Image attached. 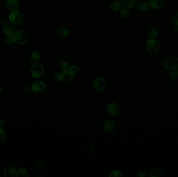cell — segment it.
Segmentation results:
<instances>
[{"label": "cell", "instance_id": "obj_1", "mask_svg": "<svg viewBox=\"0 0 178 177\" xmlns=\"http://www.w3.org/2000/svg\"><path fill=\"white\" fill-rule=\"evenodd\" d=\"M14 43L19 45H25L27 43L29 36L26 31L22 30H17L13 34Z\"/></svg>", "mask_w": 178, "mask_h": 177}, {"label": "cell", "instance_id": "obj_2", "mask_svg": "<svg viewBox=\"0 0 178 177\" xmlns=\"http://www.w3.org/2000/svg\"><path fill=\"white\" fill-rule=\"evenodd\" d=\"M145 47L147 51L152 55L158 53L160 48L159 42L155 39L148 40L146 42Z\"/></svg>", "mask_w": 178, "mask_h": 177}, {"label": "cell", "instance_id": "obj_3", "mask_svg": "<svg viewBox=\"0 0 178 177\" xmlns=\"http://www.w3.org/2000/svg\"><path fill=\"white\" fill-rule=\"evenodd\" d=\"M164 65L166 69L170 71H178V58L175 57H169L165 59Z\"/></svg>", "mask_w": 178, "mask_h": 177}, {"label": "cell", "instance_id": "obj_4", "mask_svg": "<svg viewBox=\"0 0 178 177\" xmlns=\"http://www.w3.org/2000/svg\"><path fill=\"white\" fill-rule=\"evenodd\" d=\"M93 86L95 89L98 92L104 91L107 86L106 79L102 77H96L93 81Z\"/></svg>", "mask_w": 178, "mask_h": 177}, {"label": "cell", "instance_id": "obj_5", "mask_svg": "<svg viewBox=\"0 0 178 177\" xmlns=\"http://www.w3.org/2000/svg\"><path fill=\"white\" fill-rule=\"evenodd\" d=\"M9 20L14 25H19L22 23L23 20V17L22 12L18 11H13L8 16Z\"/></svg>", "mask_w": 178, "mask_h": 177}, {"label": "cell", "instance_id": "obj_6", "mask_svg": "<svg viewBox=\"0 0 178 177\" xmlns=\"http://www.w3.org/2000/svg\"><path fill=\"white\" fill-rule=\"evenodd\" d=\"M1 28L2 31L6 35L13 34L15 32V28L13 23L9 20H5L2 23Z\"/></svg>", "mask_w": 178, "mask_h": 177}, {"label": "cell", "instance_id": "obj_7", "mask_svg": "<svg viewBox=\"0 0 178 177\" xmlns=\"http://www.w3.org/2000/svg\"><path fill=\"white\" fill-rule=\"evenodd\" d=\"M31 73L34 78H40L43 75L44 68L41 65L39 64H35L31 67Z\"/></svg>", "mask_w": 178, "mask_h": 177}, {"label": "cell", "instance_id": "obj_8", "mask_svg": "<svg viewBox=\"0 0 178 177\" xmlns=\"http://www.w3.org/2000/svg\"><path fill=\"white\" fill-rule=\"evenodd\" d=\"M106 110L109 114L114 117L118 116L120 112L119 106L115 103H109L106 107Z\"/></svg>", "mask_w": 178, "mask_h": 177}, {"label": "cell", "instance_id": "obj_9", "mask_svg": "<svg viewBox=\"0 0 178 177\" xmlns=\"http://www.w3.org/2000/svg\"><path fill=\"white\" fill-rule=\"evenodd\" d=\"M31 88L33 92L39 93L43 92L45 90L46 85L45 83L42 81H36L32 84Z\"/></svg>", "mask_w": 178, "mask_h": 177}, {"label": "cell", "instance_id": "obj_10", "mask_svg": "<svg viewBox=\"0 0 178 177\" xmlns=\"http://www.w3.org/2000/svg\"><path fill=\"white\" fill-rule=\"evenodd\" d=\"M115 128V124L114 122L112 120H107L104 122L103 125V129L104 132L109 133L113 132Z\"/></svg>", "mask_w": 178, "mask_h": 177}, {"label": "cell", "instance_id": "obj_11", "mask_svg": "<svg viewBox=\"0 0 178 177\" xmlns=\"http://www.w3.org/2000/svg\"><path fill=\"white\" fill-rule=\"evenodd\" d=\"M6 7L9 11H17L19 7V2L18 0H7L6 2Z\"/></svg>", "mask_w": 178, "mask_h": 177}, {"label": "cell", "instance_id": "obj_12", "mask_svg": "<svg viewBox=\"0 0 178 177\" xmlns=\"http://www.w3.org/2000/svg\"><path fill=\"white\" fill-rule=\"evenodd\" d=\"M16 175V171L14 167L9 166L6 167L3 171V175L5 177H14Z\"/></svg>", "mask_w": 178, "mask_h": 177}, {"label": "cell", "instance_id": "obj_13", "mask_svg": "<svg viewBox=\"0 0 178 177\" xmlns=\"http://www.w3.org/2000/svg\"><path fill=\"white\" fill-rule=\"evenodd\" d=\"M110 8L114 12H118L124 8V4L121 2L119 1L113 2L110 4Z\"/></svg>", "mask_w": 178, "mask_h": 177}, {"label": "cell", "instance_id": "obj_14", "mask_svg": "<svg viewBox=\"0 0 178 177\" xmlns=\"http://www.w3.org/2000/svg\"><path fill=\"white\" fill-rule=\"evenodd\" d=\"M164 0H150V5L154 9H159L163 6Z\"/></svg>", "mask_w": 178, "mask_h": 177}, {"label": "cell", "instance_id": "obj_15", "mask_svg": "<svg viewBox=\"0 0 178 177\" xmlns=\"http://www.w3.org/2000/svg\"><path fill=\"white\" fill-rule=\"evenodd\" d=\"M150 3L146 1H142L138 5V9L141 12H145L150 8Z\"/></svg>", "mask_w": 178, "mask_h": 177}, {"label": "cell", "instance_id": "obj_16", "mask_svg": "<svg viewBox=\"0 0 178 177\" xmlns=\"http://www.w3.org/2000/svg\"><path fill=\"white\" fill-rule=\"evenodd\" d=\"M40 53L37 50L33 51L30 55V60L33 63H37V62H38L40 59Z\"/></svg>", "mask_w": 178, "mask_h": 177}, {"label": "cell", "instance_id": "obj_17", "mask_svg": "<svg viewBox=\"0 0 178 177\" xmlns=\"http://www.w3.org/2000/svg\"><path fill=\"white\" fill-rule=\"evenodd\" d=\"M158 34V30L156 27L152 26L147 31V35L150 39H154L156 37Z\"/></svg>", "mask_w": 178, "mask_h": 177}, {"label": "cell", "instance_id": "obj_18", "mask_svg": "<svg viewBox=\"0 0 178 177\" xmlns=\"http://www.w3.org/2000/svg\"><path fill=\"white\" fill-rule=\"evenodd\" d=\"M80 69L76 65H72L68 68V74L70 76H76L79 73Z\"/></svg>", "mask_w": 178, "mask_h": 177}, {"label": "cell", "instance_id": "obj_19", "mask_svg": "<svg viewBox=\"0 0 178 177\" xmlns=\"http://www.w3.org/2000/svg\"><path fill=\"white\" fill-rule=\"evenodd\" d=\"M57 34L59 37L64 38V37H66L68 36V34H69V31L67 28L62 27V28H59L58 29V31H57Z\"/></svg>", "mask_w": 178, "mask_h": 177}, {"label": "cell", "instance_id": "obj_20", "mask_svg": "<svg viewBox=\"0 0 178 177\" xmlns=\"http://www.w3.org/2000/svg\"><path fill=\"white\" fill-rule=\"evenodd\" d=\"M138 0H124L123 4L127 8L135 7L138 3Z\"/></svg>", "mask_w": 178, "mask_h": 177}, {"label": "cell", "instance_id": "obj_21", "mask_svg": "<svg viewBox=\"0 0 178 177\" xmlns=\"http://www.w3.org/2000/svg\"><path fill=\"white\" fill-rule=\"evenodd\" d=\"M16 176L17 177H28L29 175L25 168L23 167H20L17 170Z\"/></svg>", "mask_w": 178, "mask_h": 177}, {"label": "cell", "instance_id": "obj_22", "mask_svg": "<svg viewBox=\"0 0 178 177\" xmlns=\"http://www.w3.org/2000/svg\"><path fill=\"white\" fill-rule=\"evenodd\" d=\"M161 170L157 168H153L149 173V176L150 177H159L161 176Z\"/></svg>", "mask_w": 178, "mask_h": 177}, {"label": "cell", "instance_id": "obj_23", "mask_svg": "<svg viewBox=\"0 0 178 177\" xmlns=\"http://www.w3.org/2000/svg\"><path fill=\"white\" fill-rule=\"evenodd\" d=\"M64 79V75L62 73L58 72L53 75V79L56 82H59L63 81Z\"/></svg>", "mask_w": 178, "mask_h": 177}, {"label": "cell", "instance_id": "obj_24", "mask_svg": "<svg viewBox=\"0 0 178 177\" xmlns=\"http://www.w3.org/2000/svg\"><path fill=\"white\" fill-rule=\"evenodd\" d=\"M121 16L122 18H127L130 15V11L128 8H124L121 11Z\"/></svg>", "mask_w": 178, "mask_h": 177}, {"label": "cell", "instance_id": "obj_25", "mask_svg": "<svg viewBox=\"0 0 178 177\" xmlns=\"http://www.w3.org/2000/svg\"><path fill=\"white\" fill-rule=\"evenodd\" d=\"M169 78L171 81L172 82H175L177 81L178 78V71H172L169 75Z\"/></svg>", "mask_w": 178, "mask_h": 177}, {"label": "cell", "instance_id": "obj_26", "mask_svg": "<svg viewBox=\"0 0 178 177\" xmlns=\"http://www.w3.org/2000/svg\"><path fill=\"white\" fill-rule=\"evenodd\" d=\"M5 43L8 45H12L13 43H14L13 34L6 35V36L5 38Z\"/></svg>", "mask_w": 178, "mask_h": 177}, {"label": "cell", "instance_id": "obj_27", "mask_svg": "<svg viewBox=\"0 0 178 177\" xmlns=\"http://www.w3.org/2000/svg\"><path fill=\"white\" fill-rule=\"evenodd\" d=\"M121 176H122V174L120 171L117 170H115L111 171L109 175V177H119Z\"/></svg>", "mask_w": 178, "mask_h": 177}, {"label": "cell", "instance_id": "obj_28", "mask_svg": "<svg viewBox=\"0 0 178 177\" xmlns=\"http://www.w3.org/2000/svg\"><path fill=\"white\" fill-rule=\"evenodd\" d=\"M59 67L62 69L68 68V62L65 60H60V61H59Z\"/></svg>", "mask_w": 178, "mask_h": 177}, {"label": "cell", "instance_id": "obj_29", "mask_svg": "<svg viewBox=\"0 0 178 177\" xmlns=\"http://www.w3.org/2000/svg\"><path fill=\"white\" fill-rule=\"evenodd\" d=\"M172 23L175 26H178V12L174 15L172 17Z\"/></svg>", "mask_w": 178, "mask_h": 177}, {"label": "cell", "instance_id": "obj_30", "mask_svg": "<svg viewBox=\"0 0 178 177\" xmlns=\"http://www.w3.org/2000/svg\"><path fill=\"white\" fill-rule=\"evenodd\" d=\"M5 136V134L4 131L2 128L0 127V142H1L4 140Z\"/></svg>", "mask_w": 178, "mask_h": 177}, {"label": "cell", "instance_id": "obj_31", "mask_svg": "<svg viewBox=\"0 0 178 177\" xmlns=\"http://www.w3.org/2000/svg\"><path fill=\"white\" fill-rule=\"evenodd\" d=\"M138 175L139 176V177H145V176L147 175V171H145V170H140V171H139Z\"/></svg>", "mask_w": 178, "mask_h": 177}, {"label": "cell", "instance_id": "obj_32", "mask_svg": "<svg viewBox=\"0 0 178 177\" xmlns=\"http://www.w3.org/2000/svg\"><path fill=\"white\" fill-rule=\"evenodd\" d=\"M61 73L64 75V76L67 75L68 74V68L62 69Z\"/></svg>", "mask_w": 178, "mask_h": 177}, {"label": "cell", "instance_id": "obj_33", "mask_svg": "<svg viewBox=\"0 0 178 177\" xmlns=\"http://www.w3.org/2000/svg\"><path fill=\"white\" fill-rule=\"evenodd\" d=\"M5 124H6V122H5L4 120L1 119V120H0V127L2 128L4 127Z\"/></svg>", "mask_w": 178, "mask_h": 177}, {"label": "cell", "instance_id": "obj_34", "mask_svg": "<svg viewBox=\"0 0 178 177\" xmlns=\"http://www.w3.org/2000/svg\"><path fill=\"white\" fill-rule=\"evenodd\" d=\"M27 90H32V88H31V86L27 85L26 87Z\"/></svg>", "mask_w": 178, "mask_h": 177}, {"label": "cell", "instance_id": "obj_35", "mask_svg": "<svg viewBox=\"0 0 178 177\" xmlns=\"http://www.w3.org/2000/svg\"><path fill=\"white\" fill-rule=\"evenodd\" d=\"M174 31H175V32H178V26H175L174 28Z\"/></svg>", "mask_w": 178, "mask_h": 177}, {"label": "cell", "instance_id": "obj_36", "mask_svg": "<svg viewBox=\"0 0 178 177\" xmlns=\"http://www.w3.org/2000/svg\"><path fill=\"white\" fill-rule=\"evenodd\" d=\"M2 92V87L0 86V93H1Z\"/></svg>", "mask_w": 178, "mask_h": 177}, {"label": "cell", "instance_id": "obj_37", "mask_svg": "<svg viewBox=\"0 0 178 177\" xmlns=\"http://www.w3.org/2000/svg\"></svg>", "mask_w": 178, "mask_h": 177}]
</instances>
